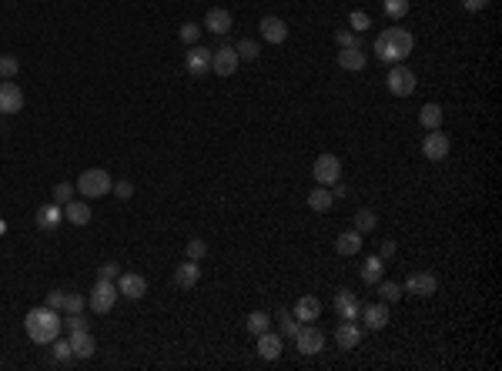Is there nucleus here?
Here are the masks:
<instances>
[{"label":"nucleus","mask_w":502,"mask_h":371,"mask_svg":"<svg viewBox=\"0 0 502 371\" xmlns=\"http://www.w3.org/2000/svg\"><path fill=\"white\" fill-rule=\"evenodd\" d=\"M24 328H27V338L34 345H54V338H61V328H64V318L54 311V308H34L27 311L24 318Z\"/></svg>","instance_id":"nucleus-1"},{"label":"nucleus","mask_w":502,"mask_h":371,"mask_svg":"<svg viewBox=\"0 0 502 371\" xmlns=\"http://www.w3.org/2000/svg\"><path fill=\"white\" fill-rule=\"evenodd\" d=\"M415 47V37L402 27H385L375 37V57L385 60V64H402Z\"/></svg>","instance_id":"nucleus-2"},{"label":"nucleus","mask_w":502,"mask_h":371,"mask_svg":"<svg viewBox=\"0 0 502 371\" xmlns=\"http://www.w3.org/2000/svg\"><path fill=\"white\" fill-rule=\"evenodd\" d=\"M111 184H114V177L104 168H87V171H80L74 188L80 191V198H104L111 191Z\"/></svg>","instance_id":"nucleus-3"},{"label":"nucleus","mask_w":502,"mask_h":371,"mask_svg":"<svg viewBox=\"0 0 502 371\" xmlns=\"http://www.w3.org/2000/svg\"><path fill=\"white\" fill-rule=\"evenodd\" d=\"M118 284L114 281H98L94 288H91V295H87V308L94 311V315H107L114 304H118Z\"/></svg>","instance_id":"nucleus-4"},{"label":"nucleus","mask_w":502,"mask_h":371,"mask_svg":"<svg viewBox=\"0 0 502 371\" xmlns=\"http://www.w3.org/2000/svg\"><path fill=\"white\" fill-rule=\"evenodd\" d=\"M389 91L395 94V98H408L412 91H415V74L405 67V64H392V71H389Z\"/></svg>","instance_id":"nucleus-5"},{"label":"nucleus","mask_w":502,"mask_h":371,"mask_svg":"<svg viewBox=\"0 0 502 371\" xmlns=\"http://www.w3.org/2000/svg\"><path fill=\"white\" fill-rule=\"evenodd\" d=\"M435 288H439V281H435L432 271H412L405 278V295H412V297H432Z\"/></svg>","instance_id":"nucleus-6"},{"label":"nucleus","mask_w":502,"mask_h":371,"mask_svg":"<svg viewBox=\"0 0 502 371\" xmlns=\"http://www.w3.org/2000/svg\"><path fill=\"white\" fill-rule=\"evenodd\" d=\"M295 345H298L301 355H318V351L325 348V335H322V328H315V324H301L298 335H295Z\"/></svg>","instance_id":"nucleus-7"},{"label":"nucleus","mask_w":502,"mask_h":371,"mask_svg":"<svg viewBox=\"0 0 502 371\" xmlns=\"http://www.w3.org/2000/svg\"><path fill=\"white\" fill-rule=\"evenodd\" d=\"M118 295L127 297V301H141V297L148 295V281L141 278V274H134V271H127V274H118Z\"/></svg>","instance_id":"nucleus-8"},{"label":"nucleus","mask_w":502,"mask_h":371,"mask_svg":"<svg viewBox=\"0 0 502 371\" xmlns=\"http://www.w3.org/2000/svg\"><path fill=\"white\" fill-rule=\"evenodd\" d=\"M312 174H315V181L318 184H335L338 177H342V161L335 157V154H322L318 161H315V168H312Z\"/></svg>","instance_id":"nucleus-9"},{"label":"nucleus","mask_w":502,"mask_h":371,"mask_svg":"<svg viewBox=\"0 0 502 371\" xmlns=\"http://www.w3.org/2000/svg\"><path fill=\"white\" fill-rule=\"evenodd\" d=\"M184 67L191 77H208L211 74V50L201 47V44H191L188 57H184Z\"/></svg>","instance_id":"nucleus-10"},{"label":"nucleus","mask_w":502,"mask_h":371,"mask_svg":"<svg viewBox=\"0 0 502 371\" xmlns=\"http://www.w3.org/2000/svg\"><path fill=\"white\" fill-rule=\"evenodd\" d=\"M238 71V54H234V47H218V50H211V74H218V77H231Z\"/></svg>","instance_id":"nucleus-11"},{"label":"nucleus","mask_w":502,"mask_h":371,"mask_svg":"<svg viewBox=\"0 0 502 371\" xmlns=\"http://www.w3.org/2000/svg\"><path fill=\"white\" fill-rule=\"evenodd\" d=\"M24 107V91L14 80H0V114H17Z\"/></svg>","instance_id":"nucleus-12"},{"label":"nucleus","mask_w":502,"mask_h":371,"mask_svg":"<svg viewBox=\"0 0 502 371\" xmlns=\"http://www.w3.org/2000/svg\"><path fill=\"white\" fill-rule=\"evenodd\" d=\"M452 150V141L446 134H439V131H428L426 141H422V154H426L428 161H446Z\"/></svg>","instance_id":"nucleus-13"},{"label":"nucleus","mask_w":502,"mask_h":371,"mask_svg":"<svg viewBox=\"0 0 502 371\" xmlns=\"http://www.w3.org/2000/svg\"><path fill=\"white\" fill-rule=\"evenodd\" d=\"M335 311H338V318H342V322H355V318H358V311H362V301H358V295H351L349 288H345V291H338V295H335Z\"/></svg>","instance_id":"nucleus-14"},{"label":"nucleus","mask_w":502,"mask_h":371,"mask_svg":"<svg viewBox=\"0 0 502 371\" xmlns=\"http://www.w3.org/2000/svg\"><path fill=\"white\" fill-rule=\"evenodd\" d=\"M64 221V207L61 204H44V207H37V214H34V224L41 227V231H54L57 224Z\"/></svg>","instance_id":"nucleus-15"},{"label":"nucleus","mask_w":502,"mask_h":371,"mask_svg":"<svg viewBox=\"0 0 502 371\" xmlns=\"http://www.w3.org/2000/svg\"><path fill=\"white\" fill-rule=\"evenodd\" d=\"M204 30H208V34L225 37L228 30H231V14H228L225 7H211V10H208V17H204Z\"/></svg>","instance_id":"nucleus-16"},{"label":"nucleus","mask_w":502,"mask_h":371,"mask_svg":"<svg viewBox=\"0 0 502 371\" xmlns=\"http://www.w3.org/2000/svg\"><path fill=\"white\" fill-rule=\"evenodd\" d=\"M362 322H365V328L369 331H382L385 324H389V308L385 304H362Z\"/></svg>","instance_id":"nucleus-17"},{"label":"nucleus","mask_w":502,"mask_h":371,"mask_svg":"<svg viewBox=\"0 0 502 371\" xmlns=\"http://www.w3.org/2000/svg\"><path fill=\"white\" fill-rule=\"evenodd\" d=\"M261 37L268 41V44H285L288 41V27L281 17H261Z\"/></svg>","instance_id":"nucleus-18"},{"label":"nucleus","mask_w":502,"mask_h":371,"mask_svg":"<svg viewBox=\"0 0 502 371\" xmlns=\"http://www.w3.org/2000/svg\"><path fill=\"white\" fill-rule=\"evenodd\" d=\"M258 355H261L265 361H275L278 355H281V335L272 331V328L261 331V335H258Z\"/></svg>","instance_id":"nucleus-19"},{"label":"nucleus","mask_w":502,"mask_h":371,"mask_svg":"<svg viewBox=\"0 0 502 371\" xmlns=\"http://www.w3.org/2000/svg\"><path fill=\"white\" fill-rule=\"evenodd\" d=\"M295 318L298 322H318L322 318V301L315 295H305L295 301Z\"/></svg>","instance_id":"nucleus-20"},{"label":"nucleus","mask_w":502,"mask_h":371,"mask_svg":"<svg viewBox=\"0 0 502 371\" xmlns=\"http://www.w3.org/2000/svg\"><path fill=\"white\" fill-rule=\"evenodd\" d=\"M358 341H362V328L355 322H342L338 324V331H335V345L345 348V351H351V348H358Z\"/></svg>","instance_id":"nucleus-21"},{"label":"nucleus","mask_w":502,"mask_h":371,"mask_svg":"<svg viewBox=\"0 0 502 371\" xmlns=\"http://www.w3.org/2000/svg\"><path fill=\"white\" fill-rule=\"evenodd\" d=\"M67 341H71V351H74V358H80V361H84V358H91V355L98 351V341L91 338V331H74Z\"/></svg>","instance_id":"nucleus-22"},{"label":"nucleus","mask_w":502,"mask_h":371,"mask_svg":"<svg viewBox=\"0 0 502 371\" xmlns=\"http://www.w3.org/2000/svg\"><path fill=\"white\" fill-rule=\"evenodd\" d=\"M201 278V268L198 261H184V265H177L175 268V284L177 288H195Z\"/></svg>","instance_id":"nucleus-23"},{"label":"nucleus","mask_w":502,"mask_h":371,"mask_svg":"<svg viewBox=\"0 0 502 371\" xmlns=\"http://www.w3.org/2000/svg\"><path fill=\"white\" fill-rule=\"evenodd\" d=\"M91 214H94V211H91L84 201H67V204H64V218H67L71 224H77V227L91 224Z\"/></svg>","instance_id":"nucleus-24"},{"label":"nucleus","mask_w":502,"mask_h":371,"mask_svg":"<svg viewBox=\"0 0 502 371\" xmlns=\"http://www.w3.org/2000/svg\"><path fill=\"white\" fill-rule=\"evenodd\" d=\"M338 67H342V71H362V67H365V54H362V47H342L338 50Z\"/></svg>","instance_id":"nucleus-25"},{"label":"nucleus","mask_w":502,"mask_h":371,"mask_svg":"<svg viewBox=\"0 0 502 371\" xmlns=\"http://www.w3.org/2000/svg\"><path fill=\"white\" fill-rule=\"evenodd\" d=\"M335 251H338V254H345V258L358 254V251H362V234H358V231H345V234H338Z\"/></svg>","instance_id":"nucleus-26"},{"label":"nucleus","mask_w":502,"mask_h":371,"mask_svg":"<svg viewBox=\"0 0 502 371\" xmlns=\"http://www.w3.org/2000/svg\"><path fill=\"white\" fill-rule=\"evenodd\" d=\"M382 274H385V261H382L378 254L365 258V265H362V281H365V284H378Z\"/></svg>","instance_id":"nucleus-27"},{"label":"nucleus","mask_w":502,"mask_h":371,"mask_svg":"<svg viewBox=\"0 0 502 371\" xmlns=\"http://www.w3.org/2000/svg\"><path fill=\"white\" fill-rule=\"evenodd\" d=\"M331 201H335V198H331V191H328L325 184H318V188L308 194V207H312L315 214H325L328 207H331Z\"/></svg>","instance_id":"nucleus-28"},{"label":"nucleus","mask_w":502,"mask_h":371,"mask_svg":"<svg viewBox=\"0 0 502 371\" xmlns=\"http://www.w3.org/2000/svg\"><path fill=\"white\" fill-rule=\"evenodd\" d=\"M419 124H422L426 131H439V127H442V107H439V104H426V107L419 111Z\"/></svg>","instance_id":"nucleus-29"},{"label":"nucleus","mask_w":502,"mask_h":371,"mask_svg":"<svg viewBox=\"0 0 502 371\" xmlns=\"http://www.w3.org/2000/svg\"><path fill=\"white\" fill-rule=\"evenodd\" d=\"M375 224H378V214H375V211H369V207H362V211L355 214V231H358V234L375 231Z\"/></svg>","instance_id":"nucleus-30"},{"label":"nucleus","mask_w":502,"mask_h":371,"mask_svg":"<svg viewBox=\"0 0 502 371\" xmlns=\"http://www.w3.org/2000/svg\"><path fill=\"white\" fill-rule=\"evenodd\" d=\"M21 74V60L14 54H0V80H14Z\"/></svg>","instance_id":"nucleus-31"},{"label":"nucleus","mask_w":502,"mask_h":371,"mask_svg":"<svg viewBox=\"0 0 502 371\" xmlns=\"http://www.w3.org/2000/svg\"><path fill=\"white\" fill-rule=\"evenodd\" d=\"M248 331L251 335H254V338H258V335H261V331H268V328H272V318H268V315H265V311H251L248 315Z\"/></svg>","instance_id":"nucleus-32"},{"label":"nucleus","mask_w":502,"mask_h":371,"mask_svg":"<svg viewBox=\"0 0 502 371\" xmlns=\"http://www.w3.org/2000/svg\"><path fill=\"white\" fill-rule=\"evenodd\" d=\"M71 358H74V351H71V341H61V338H54V365H71Z\"/></svg>","instance_id":"nucleus-33"},{"label":"nucleus","mask_w":502,"mask_h":371,"mask_svg":"<svg viewBox=\"0 0 502 371\" xmlns=\"http://www.w3.org/2000/svg\"><path fill=\"white\" fill-rule=\"evenodd\" d=\"M382 7H385V17H392V21H402L408 14V0H385Z\"/></svg>","instance_id":"nucleus-34"},{"label":"nucleus","mask_w":502,"mask_h":371,"mask_svg":"<svg viewBox=\"0 0 502 371\" xmlns=\"http://www.w3.org/2000/svg\"><path fill=\"white\" fill-rule=\"evenodd\" d=\"M74 184H67V181H61V184H57V188H54V204H61V207H64V204H67V201H74Z\"/></svg>","instance_id":"nucleus-35"},{"label":"nucleus","mask_w":502,"mask_h":371,"mask_svg":"<svg viewBox=\"0 0 502 371\" xmlns=\"http://www.w3.org/2000/svg\"><path fill=\"white\" fill-rule=\"evenodd\" d=\"M177 37H181V44H188V47H191V44H198V37H201V27H198V24H191V21H188V24H181V30H177Z\"/></svg>","instance_id":"nucleus-36"},{"label":"nucleus","mask_w":502,"mask_h":371,"mask_svg":"<svg viewBox=\"0 0 502 371\" xmlns=\"http://www.w3.org/2000/svg\"><path fill=\"white\" fill-rule=\"evenodd\" d=\"M234 54H238V60H254V57L261 54V47H258V41H241V44L234 47Z\"/></svg>","instance_id":"nucleus-37"},{"label":"nucleus","mask_w":502,"mask_h":371,"mask_svg":"<svg viewBox=\"0 0 502 371\" xmlns=\"http://www.w3.org/2000/svg\"><path fill=\"white\" fill-rule=\"evenodd\" d=\"M184 251H188V261H201V258L208 254V245H204L201 238H191V241L184 245Z\"/></svg>","instance_id":"nucleus-38"},{"label":"nucleus","mask_w":502,"mask_h":371,"mask_svg":"<svg viewBox=\"0 0 502 371\" xmlns=\"http://www.w3.org/2000/svg\"><path fill=\"white\" fill-rule=\"evenodd\" d=\"M378 295L385 297V301H399L402 284H395V281H378Z\"/></svg>","instance_id":"nucleus-39"},{"label":"nucleus","mask_w":502,"mask_h":371,"mask_svg":"<svg viewBox=\"0 0 502 371\" xmlns=\"http://www.w3.org/2000/svg\"><path fill=\"white\" fill-rule=\"evenodd\" d=\"M84 308H87V297H80V295L64 297V311H67V315H84Z\"/></svg>","instance_id":"nucleus-40"},{"label":"nucleus","mask_w":502,"mask_h":371,"mask_svg":"<svg viewBox=\"0 0 502 371\" xmlns=\"http://www.w3.org/2000/svg\"><path fill=\"white\" fill-rule=\"evenodd\" d=\"M298 318H292L288 311H281V338H295L298 335Z\"/></svg>","instance_id":"nucleus-41"},{"label":"nucleus","mask_w":502,"mask_h":371,"mask_svg":"<svg viewBox=\"0 0 502 371\" xmlns=\"http://www.w3.org/2000/svg\"><path fill=\"white\" fill-rule=\"evenodd\" d=\"M349 24H351V30H369V27H372V17H369L365 10H351Z\"/></svg>","instance_id":"nucleus-42"},{"label":"nucleus","mask_w":502,"mask_h":371,"mask_svg":"<svg viewBox=\"0 0 502 371\" xmlns=\"http://www.w3.org/2000/svg\"><path fill=\"white\" fill-rule=\"evenodd\" d=\"M118 274H121V268H118L114 261H107V265L98 268V281H118Z\"/></svg>","instance_id":"nucleus-43"},{"label":"nucleus","mask_w":502,"mask_h":371,"mask_svg":"<svg viewBox=\"0 0 502 371\" xmlns=\"http://www.w3.org/2000/svg\"><path fill=\"white\" fill-rule=\"evenodd\" d=\"M111 191H114L121 201L134 198V184H131V181H114V184H111Z\"/></svg>","instance_id":"nucleus-44"},{"label":"nucleus","mask_w":502,"mask_h":371,"mask_svg":"<svg viewBox=\"0 0 502 371\" xmlns=\"http://www.w3.org/2000/svg\"><path fill=\"white\" fill-rule=\"evenodd\" d=\"M335 41H338V47H358V37H355V30H345V27L335 34Z\"/></svg>","instance_id":"nucleus-45"},{"label":"nucleus","mask_w":502,"mask_h":371,"mask_svg":"<svg viewBox=\"0 0 502 371\" xmlns=\"http://www.w3.org/2000/svg\"><path fill=\"white\" fill-rule=\"evenodd\" d=\"M64 328L74 335V331H87V322H84V315H67L64 318Z\"/></svg>","instance_id":"nucleus-46"},{"label":"nucleus","mask_w":502,"mask_h":371,"mask_svg":"<svg viewBox=\"0 0 502 371\" xmlns=\"http://www.w3.org/2000/svg\"><path fill=\"white\" fill-rule=\"evenodd\" d=\"M64 297H67V291H50V295H47V308H54V311H64Z\"/></svg>","instance_id":"nucleus-47"},{"label":"nucleus","mask_w":502,"mask_h":371,"mask_svg":"<svg viewBox=\"0 0 502 371\" xmlns=\"http://www.w3.org/2000/svg\"><path fill=\"white\" fill-rule=\"evenodd\" d=\"M485 3H489V0H462V7H466L469 14H479V10H482Z\"/></svg>","instance_id":"nucleus-48"},{"label":"nucleus","mask_w":502,"mask_h":371,"mask_svg":"<svg viewBox=\"0 0 502 371\" xmlns=\"http://www.w3.org/2000/svg\"><path fill=\"white\" fill-rule=\"evenodd\" d=\"M392 254H395V241H385V245H382V251H378V258H382V261H389Z\"/></svg>","instance_id":"nucleus-49"},{"label":"nucleus","mask_w":502,"mask_h":371,"mask_svg":"<svg viewBox=\"0 0 502 371\" xmlns=\"http://www.w3.org/2000/svg\"><path fill=\"white\" fill-rule=\"evenodd\" d=\"M331 188H335V191H331V198H345V194H349V188L342 184V177H338V181H335Z\"/></svg>","instance_id":"nucleus-50"}]
</instances>
